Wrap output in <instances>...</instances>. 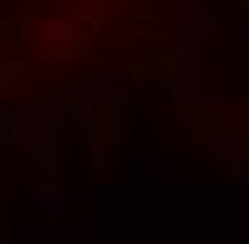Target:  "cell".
<instances>
[{"label":"cell","mask_w":249,"mask_h":244,"mask_svg":"<svg viewBox=\"0 0 249 244\" xmlns=\"http://www.w3.org/2000/svg\"><path fill=\"white\" fill-rule=\"evenodd\" d=\"M183 0H0V122L46 107L158 56Z\"/></svg>","instance_id":"1"}]
</instances>
